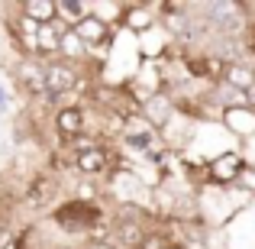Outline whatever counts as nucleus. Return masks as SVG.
Masks as SVG:
<instances>
[{
  "label": "nucleus",
  "instance_id": "0eeeda50",
  "mask_svg": "<svg viewBox=\"0 0 255 249\" xmlns=\"http://www.w3.org/2000/svg\"><path fill=\"white\" fill-rule=\"evenodd\" d=\"M220 126L236 139L239 146L255 139V110L249 104H239V107H230V110L220 113Z\"/></svg>",
  "mask_w": 255,
  "mask_h": 249
},
{
  "label": "nucleus",
  "instance_id": "9b49d317",
  "mask_svg": "<svg viewBox=\"0 0 255 249\" xmlns=\"http://www.w3.org/2000/svg\"><path fill=\"white\" fill-rule=\"evenodd\" d=\"M55 3H58V19L71 29L91 13V0H55Z\"/></svg>",
  "mask_w": 255,
  "mask_h": 249
},
{
  "label": "nucleus",
  "instance_id": "ddd939ff",
  "mask_svg": "<svg viewBox=\"0 0 255 249\" xmlns=\"http://www.w3.org/2000/svg\"><path fill=\"white\" fill-rule=\"evenodd\" d=\"M81 249H117L110 240H94V243H81Z\"/></svg>",
  "mask_w": 255,
  "mask_h": 249
},
{
  "label": "nucleus",
  "instance_id": "7ed1b4c3",
  "mask_svg": "<svg viewBox=\"0 0 255 249\" xmlns=\"http://www.w3.org/2000/svg\"><path fill=\"white\" fill-rule=\"evenodd\" d=\"M10 78L16 84V91L23 94L26 104H39L45 97V62H39L36 55L16 58L10 68Z\"/></svg>",
  "mask_w": 255,
  "mask_h": 249
},
{
  "label": "nucleus",
  "instance_id": "9d476101",
  "mask_svg": "<svg viewBox=\"0 0 255 249\" xmlns=\"http://www.w3.org/2000/svg\"><path fill=\"white\" fill-rule=\"evenodd\" d=\"M223 81L246 94V91L255 84V65H252V62H233L230 68H226V78H223Z\"/></svg>",
  "mask_w": 255,
  "mask_h": 249
},
{
  "label": "nucleus",
  "instance_id": "39448f33",
  "mask_svg": "<svg viewBox=\"0 0 255 249\" xmlns=\"http://www.w3.org/2000/svg\"><path fill=\"white\" fill-rule=\"evenodd\" d=\"M243 165H246L243 146H236V149H230V152H223V156L210 159V162H207L210 185H207V188H223V191H230V188L236 185V178H239V172H243Z\"/></svg>",
  "mask_w": 255,
  "mask_h": 249
},
{
  "label": "nucleus",
  "instance_id": "dca6fc26",
  "mask_svg": "<svg viewBox=\"0 0 255 249\" xmlns=\"http://www.w3.org/2000/svg\"><path fill=\"white\" fill-rule=\"evenodd\" d=\"M249 36L255 39V19H252V23H249Z\"/></svg>",
  "mask_w": 255,
  "mask_h": 249
},
{
  "label": "nucleus",
  "instance_id": "f3484780",
  "mask_svg": "<svg viewBox=\"0 0 255 249\" xmlns=\"http://www.w3.org/2000/svg\"><path fill=\"white\" fill-rule=\"evenodd\" d=\"M0 139H3V126H0Z\"/></svg>",
  "mask_w": 255,
  "mask_h": 249
},
{
  "label": "nucleus",
  "instance_id": "2eb2a0df",
  "mask_svg": "<svg viewBox=\"0 0 255 249\" xmlns=\"http://www.w3.org/2000/svg\"><path fill=\"white\" fill-rule=\"evenodd\" d=\"M49 249H81V246H68L65 243V246H49Z\"/></svg>",
  "mask_w": 255,
  "mask_h": 249
},
{
  "label": "nucleus",
  "instance_id": "f257e3e1",
  "mask_svg": "<svg viewBox=\"0 0 255 249\" xmlns=\"http://www.w3.org/2000/svg\"><path fill=\"white\" fill-rule=\"evenodd\" d=\"M65 198H68V178L49 172V168H32L29 178H23V188H19V211L49 217Z\"/></svg>",
  "mask_w": 255,
  "mask_h": 249
},
{
  "label": "nucleus",
  "instance_id": "423d86ee",
  "mask_svg": "<svg viewBox=\"0 0 255 249\" xmlns=\"http://www.w3.org/2000/svg\"><path fill=\"white\" fill-rule=\"evenodd\" d=\"M162 23L158 19V3H145V0H126V13H123V23L120 29L132 32V36H142V32L155 29Z\"/></svg>",
  "mask_w": 255,
  "mask_h": 249
},
{
  "label": "nucleus",
  "instance_id": "4468645a",
  "mask_svg": "<svg viewBox=\"0 0 255 249\" xmlns=\"http://www.w3.org/2000/svg\"><path fill=\"white\" fill-rule=\"evenodd\" d=\"M246 104H249V107H252V110H255V84L249 87V91H246Z\"/></svg>",
  "mask_w": 255,
  "mask_h": 249
},
{
  "label": "nucleus",
  "instance_id": "6e6552de",
  "mask_svg": "<svg viewBox=\"0 0 255 249\" xmlns=\"http://www.w3.org/2000/svg\"><path fill=\"white\" fill-rule=\"evenodd\" d=\"M19 13L29 16L32 23L45 26V23H55L58 19V3L55 0H23V3H19Z\"/></svg>",
  "mask_w": 255,
  "mask_h": 249
},
{
  "label": "nucleus",
  "instance_id": "1a4fd4ad",
  "mask_svg": "<svg viewBox=\"0 0 255 249\" xmlns=\"http://www.w3.org/2000/svg\"><path fill=\"white\" fill-rule=\"evenodd\" d=\"M58 58L65 62H75V65H84L87 62V45L81 42L75 29H65L62 32V42H58Z\"/></svg>",
  "mask_w": 255,
  "mask_h": 249
},
{
  "label": "nucleus",
  "instance_id": "f8f14e48",
  "mask_svg": "<svg viewBox=\"0 0 255 249\" xmlns=\"http://www.w3.org/2000/svg\"><path fill=\"white\" fill-rule=\"evenodd\" d=\"M10 110H13V94H10V87L0 81V117H6Z\"/></svg>",
  "mask_w": 255,
  "mask_h": 249
},
{
  "label": "nucleus",
  "instance_id": "f03ea898",
  "mask_svg": "<svg viewBox=\"0 0 255 249\" xmlns=\"http://www.w3.org/2000/svg\"><path fill=\"white\" fill-rule=\"evenodd\" d=\"M91 133V120H87V104H65L52 113V136H55V149H68L75 139Z\"/></svg>",
  "mask_w": 255,
  "mask_h": 249
},
{
  "label": "nucleus",
  "instance_id": "20e7f679",
  "mask_svg": "<svg viewBox=\"0 0 255 249\" xmlns=\"http://www.w3.org/2000/svg\"><path fill=\"white\" fill-rule=\"evenodd\" d=\"M81 78H84V65L65 62V58L45 62V94L49 97H75Z\"/></svg>",
  "mask_w": 255,
  "mask_h": 249
}]
</instances>
